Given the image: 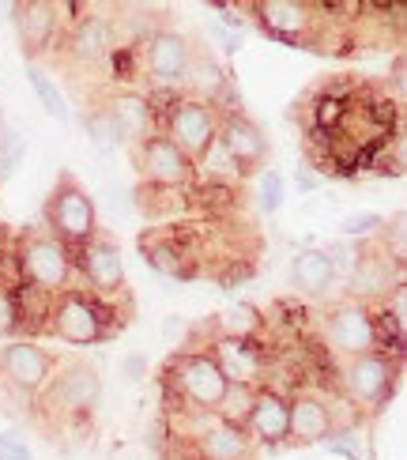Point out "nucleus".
<instances>
[{
  "label": "nucleus",
  "mask_w": 407,
  "mask_h": 460,
  "mask_svg": "<svg viewBox=\"0 0 407 460\" xmlns=\"http://www.w3.org/2000/svg\"><path fill=\"white\" fill-rule=\"evenodd\" d=\"M166 374L173 377L170 385L178 389L185 396V404L189 408H197V411H211L216 415V408L223 404V396H226V377L219 374L216 367V358L211 355H200V351H189V355H173L170 358V367Z\"/></svg>",
  "instance_id": "6"
},
{
  "label": "nucleus",
  "mask_w": 407,
  "mask_h": 460,
  "mask_svg": "<svg viewBox=\"0 0 407 460\" xmlns=\"http://www.w3.org/2000/svg\"><path fill=\"white\" fill-rule=\"evenodd\" d=\"M106 113L113 128H118L121 144H144L147 137H155V99L151 94H140V91H121L113 94L106 102Z\"/></svg>",
  "instance_id": "16"
},
{
  "label": "nucleus",
  "mask_w": 407,
  "mask_h": 460,
  "mask_svg": "<svg viewBox=\"0 0 407 460\" xmlns=\"http://www.w3.org/2000/svg\"><path fill=\"white\" fill-rule=\"evenodd\" d=\"M49 329L65 343L87 348V343L113 340L125 329V321L118 317V310H110L102 298L84 295V291H65L49 310Z\"/></svg>",
  "instance_id": "1"
},
{
  "label": "nucleus",
  "mask_w": 407,
  "mask_h": 460,
  "mask_svg": "<svg viewBox=\"0 0 407 460\" xmlns=\"http://www.w3.org/2000/svg\"><path fill=\"white\" fill-rule=\"evenodd\" d=\"M287 396L261 385L253 396V408L245 419V434L253 438V446H283L287 442Z\"/></svg>",
  "instance_id": "18"
},
{
  "label": "nucleus",
  "mask_w": 407,
  "mask_h": 460,
  "mask_svg": "<svg viewBox=\"0 0 407 460\" xmlns=\"http://www.w3.org/2000/svg\"><path fill=\"white\" fill-rule=\"evenodd\" d=\"M99 396H102V377L91 362H68V367L57 374L53 393H49L53 404L61 411H68V415L91 411L94 404H99Z\"/></svg>",
  "instance_id": "15"
},
{
  "label": "nucleus",
  "mask_w": 407,
  "mask_h": 460,
  "mask_svg": "<svg viewBox=\"0 0 407 460\" xmlns=\"http://www.w3.org/2000/svg\"><path fill=\"white\" fill-rule=\"evenodd\" d=\"M192 449H197V460H253V438L216 419V423L192 442Z\"/></svg>",
  "instance_id": "21"
},
{
  "label": "nucleus",
  "mask_w": 407,
  "mask_h": 460,
  "mask_svg": "<svg viewBox=\"0 0 407 460\" xmlns=\"http://www.w3.org/2000/svg\"><path fill=\"white\" fill-rule=\"evenodd\" d=\"M144 249V257L147 264L155 268V272H163V276H189V264L181 257V249L173 245V242H163V238H144L140 242Z\"/></svg>",
  "instance_id": "24"
},
{
  "label": "nucleus",
  "mask_w": 407,
  "mask_h": 460,
  "mask_svg": "<svg viewBox=\"0 0 407 460\" xmlns=\"http://www.w3.org/2000/svg\"><path fill=\"white\" fill-rule=\"evenodd\" d=\"M261 329H264V314L249 302H234L216 314V332L226 340H253L261 336Z\"/></svg>",
  "instance_id": "23"
},
{
  "label": "nucleus",
  "mask_w": 407,
  "mask_h": 460,
  "mask_svg": "<svg viewBox=\"0 0 407 460\" xmlns=\"http://www.w3.org/2000/svg\"><path fill=\"white\" fill-rule=\"evenodd\" d=\"M381 238H385V249L381 253L389 257L396 268H403V257H407V230H403V212L393 216L389 226H381Z\"/></svg>",
  "instance_id": "30"
},
{
  "label": "nucleus",
  "mask_w": 407,
  "mask_h": 460,
  "mask_svg": "<svg viewBox=\"0 0 407 460\" xmlns=\"http://www.w3.org/2000/svg\"><path fill=\"white\" fill-rule=\"evenodd\" d=\"M216 144L223 147V155L234 163L242 174H249V170H261L264 159H268V140L264 132L253 118H245V113H234V118H226Z\"/></svg>",
  "instance_id": "13"
},
{
  "label": "nucleus",
  "mask_w": 407,
  "mask_h": 460,
  "mask_svg": "<svg viewBox=\"0 0 407 460\" xmlns=\"http://www.w3.org/2000/svg\"><path fill=\"white\" fill-rule=\"evenodd\" d=\"M283 204V178L276 174V170H261L257 174V208L261 212H279Z\"/></svg>",
  "instance_id": "29"
},
{
  "label": "nucleus",
  "mask_w": 407,
  "mask_h": 460,
  "mask_svg": "<svg viewBox=\"0 0 407 460\" xmlns=\"http://www.w3.org/2000/svg\"><path fill=\"white\" fill-rule=\"evenodd\" d=\"M185 332H189V321H185V317H166V321H163V336H166V340H181Z\"/></svg>",
  "instance_id": "35"
},
{
  "label": "nucleus",
  "mask_w": 407,
  "mask_h": 460,
  "mask_svg": "<svg viewBox=\"0 0 407 460\" xmlns=\"http://www.w3.org/2000/svg\"><path fill=\"white\" fill-rule=\"evenodd\" d=\"M72 261L80 264L84 279L94 287V298H110V295H125V264H121V249L110 234H94L87 245H80L72 253Z\"/></svg>",
  "instance_id": "10"
},
{
  "label": "nucleus",
  "mask_w": 407,
  "mask_h": 460,
  "mask_svg": "<svg viewBox=\"0 0 407 460\" xmlns=\"http://www.w3.org/2000/svg\"><path fill=\"white\" fill-rule=\"evenodd\" d=\"M113 23L102 15H84V19H75V27H72V38H68V49L75 61H84V65H99L106 61V57L113 53Z\"/></svg>",
  "instance_id": "20"
},
{
  "label": "nucleus",
  "mask_w": 407,
  "mask_h": 460,
  "mask_svg": "<svg viewBox=\"0 0 407 460\" xmlns=\"http://www.w3.org/2000/svg\"><path fill=\"white\" fill-rule=\"evenodd\" d=\"M253 396H257V389L230 385L226 396H223V404L216 408V419H219V423H226V427L245 430V419H249V408H253Z\"/></svg>",
  "instance_id": "26"
},
{
  "label": "nucleus",
  "mask_w": 407,
  "mask_h": 460,
  "mask_svg": "<svg viewBox=\"0 0 407 460\" xmlns=\"http://www.w3.org/2000/svg\"><path fill=\"white\" fill-rule=\"evenodd\" d=\"M0 374L8 377V385L23 396H34L49 385V374H53V358L38 348L31 340H15L0 351Z\"/></svg>",
  "instance_id": "12"
},
{
  "label": "nucleus",
  "mask_w": 407,
  "mask_h": 460,
  "mask_svg": "<svg viewBox=\"0 0 407 460\" xmlns=\"http://www.w3.org/2000/svg\"><path fill=\"white\" fill-rule=\"evenodd\" d=\"M84 132H87V140L102 151V155L118 151V144H121V137H118V128H113L106 106H94L91 113H84Z\"/></svg>",
  "instance_id": "27"
},
{
  "label": "nucleus",
  "mask_w": 407,
  "mask_h": 460,
  "mask_svg": "<svg viewBox=\"0 0 407 460\" xmlns=\"http://www.w3.org/2000/svg\"><path fill=\"white\" fill-rule=\"evenodd\" d=\"M0 460H34V456H31L27 442L15 430H4L0 434Z\"/></svg>",
  "instance_id": "33"
},
{
  "label": "nucleus",
  "mask_w": 407,
  "mask_h": 460,
  "mask_svg": "<svg viewBox=\"0 0 407 460\" xmlns=\"http://www.w3.org/2000/svg\"><path fill=\"white\" fill-rule=\"evenodd\" d=\"M257 15V27L271 38H279L287 46H314L317 42V8L314 4H298V0H261L249 8Z\"/></svg>",
  "instance_id": "8"
},
{
  "label": "nucleus",
  "mask_w": 407,
  "mask_h": 460,
  "mask_svg": "<svg viewBox=\"0 0 407 460\" xmlns=\"http://www.w3.org/2000/svg\"><path fill=\"white\" fill-rule=\"evenodd\" d=\"M15 261H19V276H23V283L34 287V291H42L49 298L68 291L75 261H72V253L57 238H49V234H23V238H19Z\"/></svg>",
  "instance_id": "3"
},
{
  "label": "nucleus",
  "mask_w": 407,
  "mask_h": 460,
  "mask_svg": "<svg viewBox=\"0 0 407 460\" xmlns=\"http://www.w3.org/2000/svg\"><path fill=\"white\" fill-rule=\"evenodd\" d=\"M211 358H216L219 374L226 377V385H245V389H261L264 381V355L253 348V340H226V336H216L211 343Z\"/></svg>",
  "instance_id": "14"
},
{
  "label": "nucleus",
  "mask_w": 407,
  "mask_h": 460,
  "mask_svg": "<svg viewBox=\"0 0 407 460\" xmlns=\"http://www.w3.org/2000/svg\"><path fill=\"white\" fill-rule=\"evenodd\" d=\"M46 226H49V238L61 242L68 253H75V249L99 234L94 200L72 174H61V181L53 185V193L46 200Z\"/></svg>",
  "instance_id": "2"
},
{
  "label": "nucleus",
  "mask_w": 407,
  "mask_h": 460,
  "mask_svg": "<svg viewBox=\"0 0 407 460\" xmlns=\"http://www.w3.org/2000/svg\"><path fill=\"white\" fill-rule=\"evenodd\" d=\"M163 137L181 151V155L197 166L200 159L211 155L219 137V113L216 106H208L200 99H178L166 113V132Z\"/></svg>",
  "instance_id": "5"
},
{
  "label": "nucleus",
  "mask_w": 407,
  "mask_h": 460,
  "mask_svg": "<svg viewBox=\"0 0 407 460\" xmlns=\"http://www.w3.org/2000/svg\"><path fill=\"white\" fill-rule=\"evenodd\" d=\"M23 151H27L23 132L12 128V125H0V181L12 178V170L19 166V159H23Z\"/></svg>",
  "instance_id": "28"
},
{
  "label": "nucleus",
  "mask_w": 407,
  "mask_h": 460,
  "mask_svg": "<svg viewBox=\"0 0 407 460\" xmlns=\"http://www.w3.org/2000/svg\"><path fill=\"white\" fill-rule=\"evenodd\" d=\"M136 170H140V178L155 189H185L197 181V166H192L163 132H155L144 144H136Z\"/></svg>",
  "instance_id": "9"
},
{
  "label": "nucleus",
  "mask_w": 407,
  "mask_h": 460,
  "mask_svg": "<svg viewBox=\"0 0 407 460\" xmlns=\"http://www.w3.org/2000/svg\"><path fill=\"white\" fill-rule=\"evenodd\" d=\"M324 336L347 358L370 355V351H377V343H381V329H377V321H374V314H370V305L366 302L332 305L328 317H324Z\"/></svg>",
  "instance_id": "7"
},
{
  "label": "nucleus",
  "mask_w": 407,
  "mask_h": 460,
  "mask_svg": "<svg viewBox=\"0 0 407 460\" xmlns=\"http://www.w3.org/2000/svg\"><path fill=\"white\" fill-rule=\"evenodd\" d=\"M12 23L19 34V46H23L27 57H42L57 34V4H46V0H27V4H15L12 8Z\"/></svg>",
  "instance_id": "19"
},
{
  "label": "nucleus",
  "mask_w": 407,
  "mask_h": 460,
  "mask_svg": "<svg viewBox=\"0 0 407 460\" xmlns=\"http://www.w3.org/2000/svg\"><path fill=\"white\" fill-rule=\"evenodd\" d=\"M396 377H400L396 358L381 355V351L347 358L343 374H340L343 396L351 400L355 408H362V411H381L385 404H389L393 393H396Z\"/></svg>",
  "instance_id": "4"
},
{
  "label": "nucleus",
  "mask_w": 407,
  "mask_h": 460,
  "mask_svg": "<svg viewBox=\"0 0 407 460\" xmlns=\"http://www.w3.org/2000/svg\"><path fill=\"white\" fill-rule=\"evenodd\" d=\"M340 118H343V102L336 99V94H324L321 106H317V121L321 125H336Z\"/></svg>",
  "instance_id": "34"
},
{
  "label": "nucleus",
  "mask_w": 407,
  "mask_h": 460,
  "mask_svg": "<svg viewBox=\"0 0 407 460\" xmlns=\"http://www.w3.org/2000/svg\"><path fill=\"white\" fill-rule=\"evenodd\" d=\"M290 279H295L298 291L305 295H324L332 287L336 272H332V261L324 257V249H298L295 261H290Z\"/></svg>",
  "instance_id": "22"
},
{
  "label": "nucleus",
  "mask_w": 407,
  "mask_h": 460,
  "mask_svg": "<svg viewBox=\"0 0 407 460\" xmlns=\"http://www.w3.org/2000/svg\"><path fill=\"white\" fill-rule=\"evenodd\" d=\"M27 80H31V87H34V94H38V102L46 106L49 118H57V121H68V118H72V113H68V102H65V94L57 91V84L49 80L42 68H38V65H27Z\"/></svg>",
  "instance_id": "25"
},
{
  "label": "nucleus",
  "mask_w": 407,
  "mask_h": 460,
  "mask_svg": "<svg viewBox=\"0 0 407 460\" xmlns=\"http://www.w3.org/2000/svg\"><path fill=\"white\" fill-rule=\"evenodd\" d=\"M19 332V298L0 287V336H15Z\"/></svg>",
  "instance_id": "32"
},
{
  "label": "nucleus",
  "mask_w": 407,
  "mask_h": 460,
  "mask_svg": "<svg viewBox=\"0 0 407 460\" xmlns=\"http://www.w3.org/2000/svg\"><path fill=\"white\" fill-rule=\"evenodd\" d=\"M385 226V216L377 212H355V216H343L340 219V234L343 238H370Z\"/></svg>",
  "instance_id": "31"
},
{
  "label": "nucleus",
  "mask_w": 407,
  "mask_h": 460,
  "mask_svg": "<svg viewBox=\"0 0 407 460\" xmlns=\"http://www.w3.org/2000/svg\"><path fill=\"white\" fill-rule=\"evenodd\" d=\"M295 181H298L302 189H314V185H317V178H309V174H295Z\"/></svg>",
  "instance_id": "36"
},
{
  "label": "nucleus",
  "mask_w": 407,
  "mask_h": 460,
  "mask_svg": "<svg viewBox=\"0 0 407 460\" xmlns=\"http://www.w3.org/2000/svg\"><path fill=\"white\" fill-rule=\"evenodd\" d=\"M192 46L189 38L178 31H155L147 38V49H144V65L151 72V80L159 87H178L189 80V68H192Z\"/></svg>",
  "instance_id": "11"
},
{
  "label": "nucleus",
  "mask_w": 407,
  "mask_h": 460,
  "mask_svg": "<svg viewBox=\"0 0 407 460\" xmlns=\"http://www.w3.org/2000/svg\"><path fill=\"white\" fill-rule=\"evenodd\" d=\"M287 442L295 446H317L324 438H332V419H328V404L314 393H298L287 400Z\"/></svg>",
  "instance_id": "17"
}]
</instances>
